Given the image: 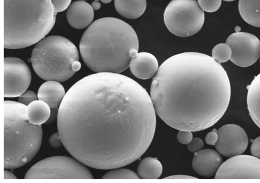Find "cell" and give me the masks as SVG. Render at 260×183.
Wrapping results in <instances>:
<instances>
[{"mask_svg":"<svg viewBox=\"0 0 260 183\" xmlns=\"http://www.w3.org/2000/svg\"><path fill=\"white\" fill-rule=\"evenodd\" d=\"M63 145L99 169L120 168L147 151L156 127L150 96L133 79L113 72L84 77L67 91L57 113Z\"/></svg>","mask_w":260,"mask_h":183,"instance_id":"6da1fadb","label":"cell"},{"mask_svg":"<svg viewBox=\"0 0 260 183\" xmlns=\"http://www.w3.org/2000/svg\"><path fill=\"white\" fill-rule=\"evenodd\" d=\"M150 92L155 112L166 124L197 132L223 116L231 88L220 63L205 54L189 52L174 55L160 65Z\"/></svg>","mask_w":260,"mask_h":183,"instance_id":"7a4b0ae2","label":"cell"},{"mask_svg":"<svg viewBox=\"0 0 260 183\" xmlns=\"http://www.w3.org/2000/svg\"><path fill=\"white\" fill-rule=\"evenodd\" d=\"M132 48L139 49L133 28L114 17L96 20L84 31L79 49L84 63L95 72L120 73L128 68Z\"/></svg>","mask_w":260,"mask_h":183,"instance_id":"3957f363","label":"cell"},{"mask_svg":"<svg viewBox=\"0 0 260 183\" xmlns=\"http://www.w3.org/2000/svg\"><path fill=\"white\" fill-rule=\"evenodd\" d=\"M56 14L51 0H4V48L37 43L53 28Z\"/></svg>","mask_w":260,"mask_h":183,"instance_id":"277c9868","label":"cell"},{"mask_svg":"<svg viewBox=\"0 0 260 183\" xmlns=\"http://www.w3.org/2000/svg\"><path fill=\"white\" fill-rule=\"evenodd\" d=\"M26 106L19 102L4 101L5 169L24 165L34 158L41 147L42 127L28 120Z\"/></svg>","mask_w":260,"mask_h":183,"instance_id":"5b68a950","label":"cell"},{"mask_svg":"<svg viewBox=\"0 0 260 183\" xmlns=\"http://www.w3.org/2000/svg\"><path fill=\"white\" fill-rule=\"evenodd\" d=\"M76 61H79L76 47L68 39L59 35H50L38 42L31 57L33 68L41 78L59 82L74 75L72 65Z\"/></svg>","mask_w":260,"mask_h":183,"instance_id":"8992f818","label":"cell"},{"mask_svg":"<svg viewBox=\"0 0 260 183\" xmlns=\"http://www.w3.org/2000/svg\"><path fill=\"white\" fill-rule=\"evenodd\" d=\"M164 20L172 33L180 37H188L202 28L205 14L196 0H172L165 10Z\"/></svg>","mask_w":260,"mask_h":183,"instance_id":"52a82bcc","label":"cell"},{"mask_svg":"<svg viewBox=\"0 0 260 183\" xmlns=\"http://www.w3.org/2000/svg\"><path fill=\"white\" fill-rule=\"evenodd\" d=\"M24 178H86L93 176L84 164L67 156H53L34 165Z\"/></svg>","mask_w":260,"mask_h":183,"instance_id":"ba28073f","label":"cell"},{"mask_svg":"<svg viewBox=\"0 0 260 183\" xmlns=\"http://www.w3.org/2000/svg\"><path fill=\"white\" fill-rule=\"evenodd\" d=\"M225 43L232 50L231 61L237 66H251L260 57V41L252 33L234 32L228 38Z\"/></svg>","mask_w":260,"mask_h":183,"instance_id":"9c48e42d","label":"cell"},{"mask_svg":"<svg viewBox=\"0 0 260 183\" xmlns=\"http://www.w3.org/2000/svg\"><path fill=\"white\" fill-rule=\"evenodd\" d=\"M31 72L27 65L21 59L14 57L4 58V97L20 96L28 88Z\"/></svg>","mask_w":260,"mask_h":183,"instance_id":"30bf717a","label":"cell"},{"mask_svg":"<svg viewBox=\"0 0 260 183\" xmlns=\"http://www.w3.org/2000/svg\"><path fill=\"white\" fill-rule=\"evenodd\" d=\"M215 178H260V159L250 155L240 154L222 163Z\"/></svg>","mask_w":260,"mask_h":183,"instance_id":"8fae6325","label":"cell"},{"mask_svg":"<svg viewBox=\"0 0 260 183\" xmlns=\"http://www.w3.org/2000/svg\"><path fill=\"white\" fill-rule=\"evenodd\" d=\"M218 140L215 148L225 157L242 154L248 144V137L245 130L234 124L223 125L217 130Z\"/></svg>","mask_w":260,"mask_h":183,"instance_id":"7c38bea8","label":"cell"},{"mask_svg":"<svg viewBox=\"0 0 260 183\" xmlns=\"http://www.w3.org/2000/svg\"><path fill=\"white\" fill-rule=\"evenodd\" d=\"M222 163V157L217 151L206 149L194 153L192 166L199 175L210 177L215 175Z\"/></svg>","mask_w":260,"mask_h":183,"instance_id":"4fadbf2b","label":"cell"},{"mask_svg":"<svg viewBox=\"0 0 260 183\" xmlns=\"http://www.w3.org/2000/svg\"><path fill=\"white\" fill-rule=\"evenodd\" d=\"M93 10L91 6L84 1L74 2L67 10L68 21L75 28H84L92 22L94 18Z\"/></svg>","mask_w":260,"mask_h":183,"instance_id":"5bb4252c","label":"cell"},{"mask_svg":"<svg viewBox=\"0 0 260 183\" xmlns=\"http://www.w3.org/2000/svg\"><path fill=\"white\" fill-rule=\"evenodd\" d=\"M129 66L133 75L142 80L152 77L159 68L156 58L152 54L145 52L138 53L132 58Z\"/></svg>","mask_w":260,"mask_h":183,"instance_id":"9a60e30c","label":"cell"},{"mask_svg":"<svg viewBox=\"0 0 260 183\" xmlns=\"http://www.w3.org/2000/svg\"><path fill=\"white\" fill-rule=\"evenodd\" d=\"M65 95L64 89L61 84L56 81L50 80L40 87L38 98L45 102L50 108H55L60 105Z\"/></svg>","mask_w":260,"mask_h":183,"instance_id":"2e32d148","label":"cell"},{"mask_svg":"<svg viewBox=\"0 0 260 183\" xmlns=\"http://www.w3.org/2000/svg\"><path fill=\"white\" fill-rule=\"evenodd\" d=\"M247 108L254 123L260 128V73L247 87Z\"/></svg>","mask_w":260,"mask_h":183,"instance_id":"e0dca14e","label":"cell"},{"mask_svg":"<svg viewBox=\"0 0 260 183\" xmlns=\"http://www.w3.org/2000/svg\"><path fill=\"white\" fill-rule=\"evenodd\" d=\"M117 12L122 16L134 19L143 15L146 8V0H114Z\"/></svg>","mask_w":260,"mask_h":183,"instance_id":"ac0fdd59","label":"cell"},{"mask_svg":"<svg viewBox=\"0 0 260 183\" xmlns=\"http://www.w3.org/2000/svg\"><path fill=\"white\" fill-rule=\"evenodd\" d=\"M238 9L241 17L246 23L260 27V0H239Z\"/></svg>","mask_w":260,"mask_h":183,"instance_id":"d6986e66","label":"cell"},{"mask_svg":"<svg viewBox=\"0 0 260 183\" xmlns=\"http://www.w3.org/2000/svg\"><path fill=\"white\" fill-rule=\"evenodd\" d=\"M26 116L28 120L35 125H41L50 118L51 110L44 101L36 100L26 106Z\"/></svg>","mask_w":260,"mask_h":183,"instance_id":"ffe728a7","label":"cell"},{"mask_svg":"<svg viewBox=\"0 0 260 183\" xmlns=\"http://www.w3.org/2000/svg\"><path fill=\"white\" fill-rule=\"evenodd\" d=\"M162 172V166L159 160L155 158L146 157L139 164L137 172L141 178L156 179Z\"/></svg>","mask_w":260,"mask_h":183,"instance_id":"44dd1931","label":"cell"},{"mask_svg":"<svg viewBox=\"0 0 260 183\" xmlns=\"http://www.w3.org/2000/svg\"><path fill=\"white\" fill-rule=\"evenodd\" d=\"M231 55V49L226 43L215 45L212 51V57L219 63L226 62L230 59Z\"/></svg>","mask_w":260,"mask_h":183,"instance_id":"7402d4cb","label":"cell"},{"mask_svg":"<svg viewBox=\"0 0 260 183\" xmlns=\"http://www.w3.org/2000/svg\"><path fill=\"white\" fill-rule=\"evenodd\" d=\"M104 174L103 179H138L140 177L134 171L126 168H117L113 169Z\"/></svg>","mask_w":260,"mask_h":183,"instance_id":"603a6c76","label":"cell"},{"mask_svg":"<svg viewBox=\"0 0 260 183\" xmlns=\"http://www.w3.org/2000/svg\"><path fill=\"white\" fill-rule=\"evenodd\" d=\"M198 3L203 11L211 13L219 9L221 0H198Z\"/></svg>","mask_w":260,"mask_h":183,"instance_id":"cb8c5ba5","label":"cell"},{"mask_svg":"<svg viewBox=\"0 0 260 183\" xmlns=\"http://www.w3.org/2000/svg\"><path fill=\"white\" fill-rule=\"evenodd\" d=\"M37 98H38V96L34 92L27 90L18 96V101L19 102L27 106L31 102L37 100Z\"/></svg>","mask_w":260,"mask_h":183,"instance_id":"d4e9b609","label":"cell"},{"mask_svg":"<svg viewBox=\"0 0 260 183\" xmlns=\"http://www.w3.org/2000/svg\"><path fill=\"white\" fill-rule=\"evenodd\" d=\"M177 138L180 143L187 144L193 138L192 132L186 130H179Z\"/></svg>","mask_w":260,"mask_h":183,"instance_id":"484cf974","label":"cell"},{"mask_svg":"<svg viewBox=\"0 0 260 183\" xmlns=\"http://www.w3.org/2000/svg\"><path fill=\"white\" fill-rule=\"evenodd\" d=\"M204 147L203 140L199 137H194L187 144L188 151L192 153H195L202 150Z\"/></svg>","mask_w":260,"mask_h":183,"instance_id":"4316f807","label":"cell"},{"mask_svg":"<svg viewBox=\"0 0 260 183\" xmlns=\"http://www.w3.org/2000/svg\"><path fill=\"white\" fill-rule=\"evenodd\" d=\"M56 13L64 11L71 5L72 0H51Z\"/></svg>","mask_w":260,"mask_h":183,"instance_id":"83f0119b","label":"cell"},{"mask_svg":"<svg viewBox=\"0 0 260 183\" xmlns=\"http://www.w3.org/2000/svg\"><path fill=\"white\" fill-rule=\"evenodd\" d=\"M251 154L260 159V136L255 138L250 147Z\"/></svg>","mask_w":260,"mask_h":183,"instance_id":"f1b7e54d","label":"cell"},{"mask_svg":"<svg viewBox=\"0 0 260 183\" xmlns=\"http://www.w3.org/2000/svg\"><path fill=\"white\" fill-rule=\"evenodd\" d=\"M218 138L217 130L216 129H213L206 135L205 141L209 145H214L218 140Z\"/></svg>","mask_w":260,"mask_h":183,"instance_id":"f546056e","label":"cell"},{"mask_svg":"<svg viewBox=\"0 0 260 183\" xmlns=\"http://www.w3.org/2000/svg\"><path fill=\"white\" fill-rule=\"evenodd\" d=\"M50 145L54 148H60L63 145L60 135L58 132L53 134L49 139Z\"/></svg>","mask_w":260,"mask_h":183,"instance_id":"4dcf8cb0","label":"cell"},{"mask_svg":"<svg viewBox=\"0 0 260 183\" xmlns=\"http://www.w3.org/2000/svg\"><path fill=\"white\" fill-rule=\"evenodd\" d=\"M196 177L193 176H191L190 175H183V174H177V175H174L172 176H169L168 177H166V178H181V179H186V178H195Z\"/></svg>","mask_w":260,"mask_h":183,"instance_id":"1f68e13d","label":"cell"},{"mask_svg":"<svg viewBox=\"0 0 260 183\" xmlns=\"http://www.w3.org/2000/svg\"><path fill=\"white\" fill-rule=\"evenodd\" d=\"M4 179H16L17 177L15 176V175L12 172L7 170H4Z\"/></svg>","mask_w":260,"mask_h":183,"instance_id":"d6a6232c","label":"cell"},{"mask_svg":"<svg viewBox=\"0 0 260 183\" xmlns=\"http://www.w3.org/2000/svg\"><path fill=\"white\" fill-rule=\"evenodd\" d=\"M91 6L94 10H98L101 7V3L99 1L95 0L91 3Z\"/></svg>","mask_w":260,"mask_h":183,"instance_id":"836d02e7","label":"cell"},{"mask_svg":"<svg viewBox=\"0 0 260 183\" xmlns=\"http://www.w3.org/2000/svg\"><path fill=\"white\" fill-rule=\"evenodd\" d=\"M81 68V64L79 61H75L72 65V68L74 71L79 70Z\"/></svg>","mask_w":260,"mask_h":183,"instance_id":"e575fe53","label":"cell"},{"mask_svg":"<svg viewBox=\"0 0 260 183\" xmlns=\"http://www.w3.org/2000/svg\"><path fill=\"white\" fill-rule=\"evenodd\" d=\"M138 49L136 48H132L131 50H130L129 52V55L130 57L133 58L136 56L138 53Z\"/></svg>","mask_w":260,"mask_h":183,"instance_id":"d590c367","label":"cell"},{"mask_svg":"<svg viewBox=\"0 0 260 183\" xmlns=\"http://www.w3.org/2000/svg\"><path fill=\"white\" fill-rule=\"evenodd\" d=\"M241 27L239 26H237L235 28V30L236 32H240Z\"/></svg>","mask_w":260,"mask_h":183,"instance_id":"8d00e7d4","label":"cell"},{"mask_svg":"<svg viewBox=\"0 0 260 183\" xmlns=\"http://www.w3.org/2000/svg\"><path fill=\"white\" fill-rule=\"evenodd\" d=\"M102 3L105 4H108L110 3L112 0H100Z\"/></svg>","mask_w":260,"mask_h":183,"instance_id":"74e56055","label":"cell"},{"mask_svg":"<svg viewBox=\"0 0 260 183\" xmlns=\"http://www.w3.org/2000/svg\"><path fill=\"white\" fill-rule=\"evenodd\" d=\"M224 1H226V2H232V1H234L235 0H223Z\"/></svg>","mask_w":260,"mask_h":183,"instance_id":"f35d334b","label":"cell"},{"mask_svg":"<svg viewBox=\"0 0 260 183\" xmlns=\"http://www.w3.org/2000/svg\"><path fill=\"white\" fill-rule=\"evenodd\" d=\"M95 1H99V0H95Z\"/></svg>","mask_w":260,"mask_h":183,"instance_id":"ab89813d","label":"cell"},{"mask_svg":"<svg viewBox=\"0 0 260 183\" xmlns=\"http://www.w3.org/2000/svg\"><path fill=\"white\" fill-rule=\"evenodd\" d=\"M259 62H260V57H259Z\"/></svg>","mask_w":260,"mask_h":183,"instance_id":"60d3db41","label":"cell"},{"mask_svg":"<svg viewBox=\"0 0 260 183\" xmlns=\"http://www.w3.org/2000/svg\"><path fill=\"white\" fill-rule=\"evenodd\" d=\"M82 1H85V0H82Z\"/></svg>","mask_w":260,"mask_h":183,"instance_id":"b9f144b4","label":"cell"}]
</instances>
